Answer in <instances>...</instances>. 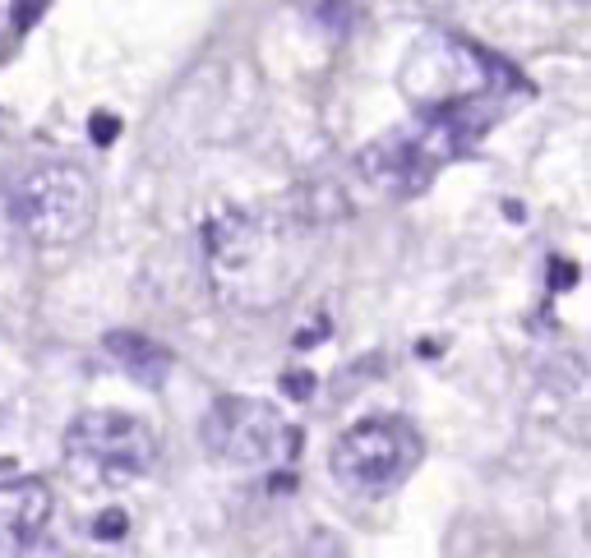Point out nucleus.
<instances>
[{
    "label": "nucleus",
    "mask_w": 591,
    "mask_h": 558,
    "mask_svg": "<svg viewBox=\"0 0 591 558\" xmlns=\"http://www.w3.org/2000/svg\"><path fill=\"white\" fill-rule=\"evenodd\" d=\"M314 231L296 208H222L204 226V268L213 296L241 314L287 305L314 263Z\"/></svg>",
    "instance_id": "f257e3e1"
},
{
    "label": "nucleus",
    "mask_w": 591,
    "mask_h": 558,
    "mask_svg": "<svg viewBox=\"0 0 591 558\" xmlns=\"http://www.w3.org/2000/svg\"><path fill=\"white\" fill-rule=\"evenodd\" d=\"M5 213L14 231L37 250H65L97 222V180L79 162H33L10 180Z\"/></svg>",
    "instance_id": "f03ea898"
},
{
    "label": "nucleus",
    "mask_w": 591,
    "mask_h": 558,
    "mask_svg": "<svg viewBox=\"0 0 591 558\" xmlns=\"http://www.w3.org/2000/svg\"><path fill=\"white\" fill-rule=\"evenodd\" d=\"M402 93L416 102V111H435L458 107V102H485L490 93H527V79L490 47L435 33L416 42V51L402 65Z\"/></svg>",
    "instance_id": "7ed1b4c3"
},
{
    "label": "nucleus",
    "mask_w": 591,
    "mask_h": 558,
    "mask_svg": "<svg viewBox=\"0 0 591 558\" xmlns=\"http://www.w3.org/2000/svg\"><path fill=\"white\" fill-rule=\"evenodd\" d=\"M425 439L402 416H365L347 425L328 452V475L356 499H384L416 475Z\"/></svg>",
    "instance_id": "20e7f679"
},
{
    "label": "nucleus",
    "mask_w": 591,
    "mask_h": 558,
    "mask_svg": "<svg viewBox=\"0 0 591 558\" xmlns=\"http://www.w3.org/2000/svg\"><path fill=\"white\" fill-rule=\"evenodd\" d=\"M199 439H204L208 457H218L236 471L287 475V466L301 452V429L273 402H259V397H218L204 411Z\"/></svg>",
    "instance_id": "39448f33"
},
{
    "label": "nucleus",
    "mask_w": 591,
    "mask_h": 558,
    "mask_svg": "<svg viewBox=\"0 0 591 558\" xmlns=\"http://www.w3.org/2000/svg\"><path fill=\"white\" fill-rule=\"evenodd\" d=\"M65 462L88 485H134L157 466V429L130 411H79L65 425Z\"/></svg>",
    "instance_id": "423d86ee"
},
{
    "label": "nucleus",
    "mask_w": 591,
    "mask_h": 558,
    "mask_svg": "<svg viewBox=\"0 0 591 558\" xmlns=\"http://www.w3.org/2000/svg\"><path fill=\"white\" fill-rule=\"evenodd\" d=\"M51 512L56 494L37 475H14L0 480V545H28L51 535Z\"/></svg>",
    "instance_id": "0eeeda50"
},
{
    "label": "nucleus",
    "mask_w": 591,
    "mask_h": 558,
    "mask_svg": "<svg viewBox=\"0 0 591 558\" xmlns=\"http://www.w3.org/2000/svg\"><path fill=\"white\" fill-rule=\"evenodd\" d=\"M102 346H107V356L116 360L134 383H144V388H162L167 374H171V365H176V356H171L167 346L153 342V337H144V333H130V328L107 333L102 337Z\"/></svg>",
    "instance_id": "6e6552de"
},
{
    "label": "nucleus",
    "mask_w": 591,
    "mask_h": 558,
    "mask_svg": "<svg viewBox=\"0 0 591 558\" xmlns=\"http://www.w3.org/2000/svg\"><path fill=\"white\" fill-rule=\"evenodd\" d=\"M296 558H347V545H342L333 531H314L310 540L296 549Z\"/></svg>",
    "instance_id": "1a4fd4ad"
},
{
    "label": "nucleus",
    "mask_w": 591,
    "mask_h": 558,
    "mask_svg": "<svg viewBox=\"0 0 591 558\" xmlns=\"http://www.w3.org/2000/svg\"><path fill=\"white\" fill-rule=\"evenodd\" d=\"M0 558H70L51 535L42 540H28V545H0Z\"/></svg>",
    "instance_id": "9d476101"
},
{
    "label": "nucleus",
    "mask_w": 591,
    "mask_h": 558,
    "mask_svg": "<svg viewBox=\"0 0 591 558\" xmlns=\"http://www.w3.org/2000/svg\"><path fill=\"white\" fill-rule=\"evenodd\" d=\"M88 139H93L97 148H111V143L121 139V116H111V111H93V116H88Z\"/></svg>",
    "instance_id": "9b49d317"
},
{
    "label": "nucleus",
    "mask_w": 591,
    "mask_h": 558,
    "mask_svg": "<svg viewBox=\"0 0 591 558\" xmlns=\"http://www.w3.org/2000/svg\"><path fill=\"white\" fill-rule=\"evenodd\" d=\"M125 526H130V522H125V512H121V508H107V512H102V517L93 522V535H97V540H121Z\"/></svg>",
    "instance_id": "f8f14e48"
},
{
    "label": "nucleus",
    "mask_w": 591,
    "mask_h": 558,
    "mask_svg": "<svg viewBox=\"0 0 591 558\" xmlns=\"http://www.w3.org/2000/svg\"><path fill=\"white\" fill-rule=\"evenodd\" d=\"M37 14H42V0H19V10H14V28H19V33H28Z\"/></svg>",
    "instance_id": "ddd939ff"
},
{
    "label": "nucleus",
    "mask_w": 591,
    "mask_h": 558,
    "mask_svg": "<svg viewBox=\"0 0 591 558\" xmlns=\"http://www.w3.org/2000/svg\"><path fill=\"white\" fill-rule=\"evenodd\" d=\"M282 388H287L291 397H310L314 379H310V374H305V369H301V374H287V379H282Z\"/></svg>",
    "instance_id": "4468645a"
}]
</instances>
